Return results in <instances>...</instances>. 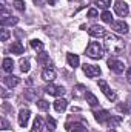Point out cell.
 <instances>
[{"label":"cell","instance_id":"cell-33","mask_svg":"<svg viewBox=\"0 0 131 132\" xmlns=\"http://www.w3.org/2000/svg\"><path fill=\"white\" fill-rule=\"evenodd\" d=\"M97 15H99L97 9H94V8H91V9L88 11V17H90V19H94V17H97Z\"/></svg>","mask_w":131,"mask_h":132},{"label":"cell","instance_id":"cell-7","mask_svg":"<svg viewBox=\"0 0 131 132\" xmlns=\"http://www.w3.org/2000/svg\"><path fill=\"white\" fill-rule=\"evenodd\" d=\"M45 91H46V94H49L53 97H62L65 94V88L63 86H56V85H48Z\"/></svg>","mask_w":131,"mask_h":132},{"label":"cell","instance_id":"cell-13","mask_svg":"<svg viewBox=\"0 0 131 132\" xmlns=\"http://www.w3.org/2000/svg\"><path fill=\"white\" fill-rule=\"evenodd\" d=\"M3 83H5L8 88H14V86H17V85L20 83V78L16 77V75H6V77L3 78Z\"/></svg>","mask_w":131,"mask_h":132},{"label":"cell","instance_id":"cell-11","mask_svg":"<svg viewBox=\"0 0 131 132\" xmlns=\"http://www.w3.org/2000/svg\"><path fill=\"white\" fill-rule=\"evenodd\" d=\"M42 78L45 80V81H53L54 78H56V71L53 69V68H45L43 71H42Z\"/></svg>","mask_w":131,"mask_h":132},{"label":"cell","instance_id":"cell-21","mask_svg":"<svg viewBox=\"0 0 131 132\" xmlns=\"http://www.w3.org/2000/svg\"><path fill=\"white\" fill-rule=\"evenodd\" d=\"M72 95L76 97V98H79V97H85L86 95V88L85 86H82V85H77L76 88H74V92H72Z\"/></svg>","mask_w":131,"mask_h":132},{"label":"cell","instance_id":"cell-5","mask_svg":"<svg viewBox=\"0 0 131 132\" xmlns=\"http://www.w3.org/2000/svg\"><path fill=\"white\" fill-rule=\"evenodd\" d=\"M82 69H83V72L86 74V77H90V78H96L100 75V68L96 65H88V63H85V65L82 66Z\"/></svg>","mask_w":131,"mask_h":132},{"label":"cell","instance_id":"cell-14","mask_svg":"<svg viewBox=\"0 0 131 132\" xmlns=\"http://www.w3.org/2000/svg\"><path fill=\"white\" fill-rule=\"evenodd\" d=\"M37 63L42 66H51V59H49V55L46 54V52H40L39 55H37Z\"/></svg>","mask_w":131,"mask_h":132},{"label":"cell","instance_id":"cell-19","mask_svg":"<svg viewBox=\"0 0 131 132\" xmlns=\"http://www.w3.org/2000/svg\"><path fill=\"white\" fill-rule=\"evenodd\" d=\"M42 131H43V120H42L40 117H37V118L34 120V123H33L31 132H42Z\"/></svg>","mask_w":131,"mask_h":132},{"label":"cell","instance_id":"cell-20","mask_svg":"<svg viewBox=\"0 0 131 132\" xmlns=\"http://www.w3.org/2000/svg\"><path fill=\"white\" fill-rule=\"evenodd\" d=\"M2 66H3V71L5 72H12V69H14V62H12V59H3V63H2Z\"/></svg>","mask_w":131,"mask_h":132},{"label":"cell","instance_id":"cell-15","mask_svg":"<svg viewBox=\"0 0 131 132\" xmlns=\"http://www.w3.org/2000/svg\"><path fill=\"white\" fill-rule=\"evenodd\" d=\"M66 108H68V101L65 98H57L54 101V109L57 111V112H63Z\"/></svg>","mask_w":131,"mask_h":132},{"label":"cell","instance_id":"cell-18","mask_svg":"<svg viewBox=\"0 0 131 132\" xmlns=\"http://www.w3.org/2000/svg\"><path fill=\"white\" fill-rule=\"evenodd\" d=\"M66 62H68V65L71 66V68H77V66H79V55H76V54H68V55H66Z\"/></svg>","mask_w":131,"mask_h":132},{"label":"cell","instance_id":"cell-34","mask_svg":"<svg viewBox=\"0 0 131 132\" xmlns=\"http://www.w3.org/2000/svg\"><path fill=\"white\" fill-rule=\"evenodd\" d=\"M0 123H2V129H3V131H5V129H9V123H8L5 118H2V121H0Z\"/></svg>","mask_w":131,"mask_h":132},{"label":"cell","instance_id":"cell-31","mask_svg":"<svg viewBox=\"0 0 131 132\" xmlns=\"http://www.w3.org/2000/svg\"><path fill=\"white\" fill-rule=\"evenodd\" d=\"M14 8L17 9V11H25V2L23 0H14Z\"/></svg>","mask_w":131,"mask_h":132},{"label":"cell","instance_id":"cell-22","mask_svg":"<svg viewBox=\"0 0 131 132\" xmlns=\"http://www.w3.org/2000/svg\"><path fill=\"white\" fill-rule=\"evenodd\" d=\"M85 98H86V103H88L90 106H96V104H99L97 97H96L93 92H90V91H86V95H85Z\"/></svg>","mask_w":131,"mask_h":132},{"label":"cell","instance_id":"cell-35","mask_svg":"<svg viewBox=\"0 0 131 132\" xmlns=\"http://www.w3.org/2000/svg\"><path fill=\"white\" fill-rule=\"evenodd\" d=\"M127 80H128V83H131V68H128V71H127Z\"/></svg>","mask_w":131,"mask_h":132},{"label":"cell","instance_id":"cell-29","mask_svg":"<svg viewBox=\"0 0 131 132\" xmlns=\"http://www.w3.org/2000/svg\"><path fill=\"white\" fill-rule=\"evenodd\" d=\"M46 128H48L49 131H54V129H56V120H54L53 117H49V115H48V118H46Z\"/></svg>","mask_w":131,"mask_h":132},{"label":"cell","instance_id":"cell-2","mask_svg":"<svg viewBox=\"0 0 131 132\" xmlns=\"http://www.w3.org/2000/svg\"><path fill=\"white\" fill-rule=\"evenodd\" d=\"M86 55L94 59V60H99L103 57V48L99 45L97 42H91L88 46H86Z\"/></svg>","mask_w":131,"mask_h":132},{"label":"cell","instance_id":"cell-1","mask_svg":"<svg viewBox=\"0 0 131 132\" xmlns=\"http://www.w3.org/2000/svg\"><path fill=\"white\" fill-rule=\"evenodd\" d=\"M123 48H125V43H123V40H122L120 37H117V35H114V34L105 35V49H106L110 54L117 55V54H120V52L123 51Z\"/></svg>","mask_w":131,"mask_h":132},{"label":"cell","instance_id":"cell-6","mask_svg":"<svg viewBox=\"0 0 131 132\" xmlns=\"http://www.w3.org/2000/svg\"><path fill=\"white\" fill-rule=\"evenodd\" d=\"M108 68H110V71H113V72H116V74H122V72L125 71L123 62L116 60V59H110V60H108Z\"/></svg>","mask_w":131,"mask_h":132},{"label":"cell","instance_id":"cell-17","mask_svg":"<svg viewBox=\"0 0 131 132\" xmlns=\"http://www.w3.org/2000/svg\"><path fill=\"white\" fill-rule=\"evenodd\" d=\"M17 22H19V19H17V17L9 15V17L2 19V26H3V28H6L8 25H9V26H12V25H17Z\"/></svg>","mask_w":131,"mask_h":132},{"label":"cell","instance_id":"cell-26","mask_svg":"<svg viewBox=\"0 0 131 132\" xmlns=\"http://www.w3.org/2000/svg\"><path fill=\"white\" fill-rule=\"evenodd\" d=\"M96 5H97L99 8H102V9L106 11L111 6V0H96Z\"/></svg>","mask_w":131,"mask_h":132},{"label":"cell","instance_id":"cell-3","mask_svg":"<svg viewBox=\"0 0 131 132\" xmlns=\"http://www.w3.org/2000/svg\"><path fill=\"white\" fill-rule=\"evenodd\" d=\"M99 88L102 89V92L105 94V97L108 100H111V101H114V100L117 98V95H116V92L108 86V83L105 81V80H99Z\"/></svg>","mask_w":131,"mask_h":132},{"label":"cell","instance_id":"cell-16","mask_svg":"<svg viewBox=\"0 0 131 132\" xmlns=\"http://www.w3.org/2000/svg\"><path fill=\"white\" fill-rule=\"evenodd\" d=\"M11 52H12V54H19V55H20V54H23V52H25V46H23L20 42H14V43L11 45Z\"/></svg>","mask_w":131,"mask_h":132},{"label":"cell","instance_id":"cell-12","mask_svg":"<svg viewBox=\"0 0 131 132\" xmlns=\"http://www.w3.org/2000/svg\"><path fill=\"white\" fill-rule=\"evenodd\" d=\"M94 117H96V120H97L99 123H105V121H108V120L111 118V114H110L108 111L102 109V111H99V112H94Z\"/></svg>","mask_w":131,"mask_h":132},{"label":"cell","instance_id":"cell-25","mask_svg":"<svg viewBox=\"0 0 131 132\" xmlns=\"http://www.w3.org/2000/svg\"><path fill=\"white\" fill-rule=\"evenodd\" d=\"M35 104H37V108H39L40 111H48V109H49V103H48L46 100H42V98L37 100Z\"/></svg>","mask_w":131,"mask_h":132},{"label":"cell","instance_id":"cell-38","mask_svg":"<svg viewBox=\"0 0 131 132\" xmlns=\"http://www.w3.org/2000/svg\"><path fill=\"white\" fill-rule=\"evenodd\" d=\"M2 2H5V0H2Z\"/></svg>","mask_w":131,"mask_h":132},{"label":"cell","instance_id":"cell-9","mask_svg":"<svg viewBox=\"0 0 131 132\" xmlns=\"http://www.w3.org/2000/svg\"><path fill=\"white\" fill-rule=\"evenodd\" d=\"M111 28L119 34H127L128 32V25L123 22V20H117V22H113L111 23Z\"/></svg>","mask_w":131,"mask_h":132},{"label":"cell","instance_id":"cell-10","mask_svg":"<svg viewBox=\"0 0 131 132\" xmlns=\"http://www.w3.org/2000/svg\"><path fill=\"white\" fill-rule=\"evenodd\" d=\"M30 115H31V112L28 111V109H22L20 112H19V125L22 126V128H25L26 125H28V120H30Z\"/></svg>","mask_w":131,"mask_h":132},{"label":"cell","instance_id":"cell-8","mask_svg":"<svg viewBox=\"0 0 131 132\" xmlns=\"http://www.w3.org/2000/svg\"><path fill=\"white\" fill-rule=\"evenodd\" d=\"M88 34H90L91 37L100 38V37H105V35H106V31H105V28L100 26V25H93V26L88 29Z\"/></svg>","mask_w":131,"mask_h":132},{"label":"cell","instance_id":"cell-30","mask_svg":"<svg viewBox=\"0 0 131 132\" xmlns=\"http://www.w3.org/2000/svg\"><path fill=\"white\" fill-rule=\"evenodd\" d=\"M20 69H22V72H28L30 71V62L26 59H22L20 60Z\"/></svg>","mask_w":131,"mask_h":132},{"label":"cell","instance_id":"cell-32","mask_svg":"<svg viewBox=\"0 0 131 132\" xmlns=\"http://www.w3.org/2000/svg\"><path fill=\"white\" fill-rule=\"evenodd\" d=\"M0 31H2V35H0V40H2V42H6V40L9 38V31H8L6 28H3V26H2V29H0Z\"/></svg>","mask_w":131,"mask_h":132},{"label":"cell","instance_id":"cell-36","mask_svg":"<svg viewBox=\"0 0 131 132\" xmlns=\"http://www.w3.org/2000/svg\"><path fill=\"white\" fill-rule=\"evenodd\" d=\"M56 2H57V0H48V3H49V5H54Z\"/></svg>","mask_w":131,"mask_h":132},{"label":"cell","instance_id":"cell-4","mask_svg":"<svg viewBox=\"0 0 131 132\" xmlns=\"http://www.w3.org/2000/svg\"><path fill=\"white\" fill-rule=\"evenodd\" d=\"M114 11H116V14H117L119 17H127L128 12H130L128 3H125V2H122V0H117V2L114 3Z\"/></svg>","mask_w":131,"mask_h":132},{"label":"cell","instance_id":"cell-24","mask_svg":"<svg viewBox=\"0 0 131 132\" xmlns=\"http://www.w3.org/2000/svg\"><path fill=\"white\" fill-rule=\"evenodd\" d=\"M31 48L35 49V51H39V52H42V51H43V42L34 38V40H31Z\"/></svg>","mask_w":131,"mask_h":132},{"label":"cell","instance_id":"cell-23","mask_svg":"<svg viewBox=\"0 0 131 132\" xmlns=\"http://www.w3.org/2000/svg\"><path fill=\"white\" fill-rule=\"evenodd\" d=\"M120 121H122V117H111V118L108 120V126H110V131L116 129V128L120 125Z\"/></svg>","mask_w":131,"mask_h":132},{"label":"cell","instance_id":"cell-27","mask_svg":"<svg viewBox=\"0 0 131 132\" xmlns=\"http://www.w3.org/2000/svg\"><path fill=\"white\" fill-rule=\"evenodd\" d=\"M100 19H102L105 23H113V15H111L110 11H103L102 15H100Z\"/></svg>","mask_w":131,"mask_h":132},{"label":"cell","instance_id":"cell-37","mask_svg":"<svg viewBox=\"0 0 131 132\" xmlns=\"http://www.w3.org/2000/svg\"><path fill=\"white\" fill-rule=\"evenodd\" d=\"M35 3H39V5H42V0H34Z\"/></svg>","mask_w":131,"mask_h":132},{"label":"cell","instance_id":"cell-28","mask_svg":"<svg viewBox=\"0 0 131 132\" xmlns=\"http://www.w3.org/2000/svg\"><path fill=\"white\" fill-rule=\"evenodd\" d=\"M69 131L71 132H85V126H83L82 123H74V125L69 128Z\"/></svg>","mask_w":131,"mask_h":132}]
</instances>
